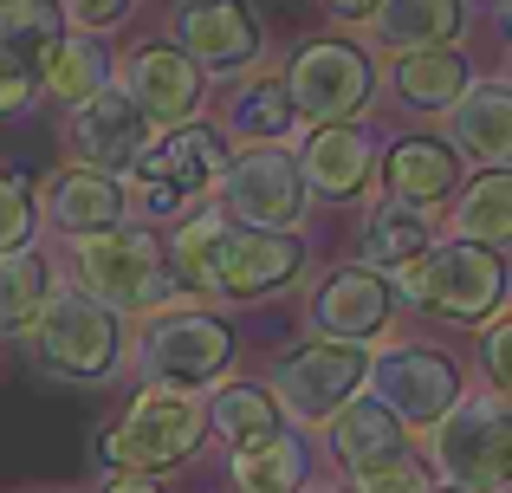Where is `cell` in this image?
Masks as SVG:
<instances>
[{
    "label": "cell",
    "instance_id": "3",
    "mask_svg": "<svg viewBox=\"0 0 512 493\" xmlns=\"http://www.w3.org/2000/svg\"><path fill=\"white\" fill-rule=\"evenodd\" d=\"M201 435H208V403L182 383H150L124 409V422L104 435V448H111L104 461H117L130 474H169L201 448Z\"/></svg>",
    "mask_w": 512,
    "mask_h": 493
},
{
    "label": "cell",
    "instance_id": "29",
    "mask_svg": "<svg viewBox=\"0 0 512 493\" xmlns=\"http://www.w3.org/2000/svg\"><path fill=\"white\" fill-rule=\"evenodd\" d=\"M52 292V260L39 247L0 253V331H26Z\"/></svg>",
    "mask_w": 512,
    "mask_h": 493
},
{
    "label": "cell",
    "instance_id": "27",
    "mask_svg": "<svg viewBox=\"0 0 512 493\" xmlns=\"http://www.w3.org/2000/svg\"><path fill=\"white\" fill-rule=\"evenodd\" d=\"M227 130L247 143H279L299 130V111L279 78H253V85H234V98H227Z\"/></svg>",
    "mask_w": 512,
    "mask_h": 493
},
{
    "label": "cell",
    "instance_id": "11",
    "mask_svg": "<svg viewBox=\"0 0 512 493\" xmlns=\"http://www.w3.org/2000/svg\"><path fill=\"white\" fill-rule=\"evenodd\" d=\"M305 273V247L279 228H240L221 221L214 234V299H266Z\"/></svg>",
    "mask_w": 512,
    "mask_h": 493
},
{
    "label": "cell",
    "instance_id": "21",
    "mask_svg": "<svg viewBox=\"0 0 512 493\" xmlns=\"http://www.w3.org/2000/svg\"><path fill=\"white\" fill-rule=\"evenodd\" d=\"M46 221L59 234H98V228H117L124 221V189H117L104 169H65L59 182L46 189Z\"/></svg>",
    "mask_w": 512,
    "mask_h": 493
},
{
    "label": "cell",
    "instance_id": "35",
    "mask_svg": "<svg viewBox=\"0 0 512 493\" xmlns=\"http://www.w3.org/2000/svg\"><path fill=\"white\" fill-rule=\"evenodd\" d=\"M350 481H357V493H422L428 474L402 455V461H383V468H370V474H350Z\"/></svg>",
    "mask_w": 512,
    "mask_h": 493
},
{
    "label": "cell",
    "instance_id": "32",
    "mask_svg": "<svg viewBox=\"0 0 512 493\" xmlns=\"http://www.w3.org/2000/svg\"><path fill=\"white\" fill-rule=\"evenodd\" d=\"M33 241V195H26V169H0V253Z\"/></svg>",
    "mask_w": 512,
    "mask_h": 493
},
{
    "label": "cell",
    "instance_id": "17",
    "mask_svg": "<svg viewBox=\"0 0 512 493\" xmlns=\"http://www.w3.org/2000/svg\"><path fill=\"white\" fill-rule=\"evenodd\" d=\"M448 130H454V156H474L480 169H512V91L506 78H467V91L448 104Z\"/></svg>",
    "mask_w": 512,
    "mask_h": 493
},
{
    "label": "cell",
    "instance_id": "38",
    "mask_svg": "<svg viewBox=\"0 0 512 493\" xmlns=\"http://www.w3.org/2000/svg\"><path fill=\"white\" fill-rule=\"evenodd\" d=\"M331 13H338V20H370L376 13V0H325Z\"/></svg>",
    "mask_w": 512,
    "mask_h": 493
},
{
    "label": "cell",
    "instance_id": "15",
    "mask_svg": "<svg viewBox=\"0 0 512 493\" xmlns=\"http://www.w3.org/2000/svg\"><path fill=\"white\" fill-rule=\"evenodd\" d=\"M221 163H227V150H221L214 130L175 124L169 137L150 143L130 169H137V182H156V189L182 195V202H201V195H214V182H221Z\"/></svg>",
    "mask_w": 512,
    "mask_h": 493
},
{
    "label": "cell",
    "instance_id": "22",
    "mask_svg": "<svg viewBox=\"0 0 512 493\" xmlns=\"http://www.w3.org/2000/svg\"><path fill=\"white\" fill-rule=\"evenodd\" d=\"M305 455H312V448L292 429H273V435H260V442H240L234 461H227V474H234L240 493H299L312 481V461Z\"/></svg>",
    "mask_w": 512,
    "mask_h": 493
},
{
    "label": "cell",
    "instance_id": "34",
    "mask_svg": "<svg viewBox=\"0 0 512 493\" xmlns=\"http://www.w3.org/2000/svg\"><path fill=\"white\" fill-rule=\"evenodd\" d=\"M33 85H39L33 59H26V52H13V46H0V117L26 111V104H33Z\"/></svg>",
    "mask_w": 512,
    "mask_h": 493
},
{
    "label": "cell",
    "instance_id": "40",
    "mask_svg": "<svg viewBox=\"0 0 512 493\" xmlns=\"http://www.w3.org/2000/svg\"><path fill=\"white\" fill-rule=\"evenodd\" d=\"M506 33H512V7H506Z\"/></svg>",
    "mask_w": 512,
    "mask_h": 493
},
{
    "label": "cell",
    "instance_id": "12",
    "mask_svg": "<svg viewBox=\"0 0 512 493\" xmlns=\"http://www.w3.org/2000/svg\"><path fill=\"white\" fill-rule=\"evenodd\" d=\"M65 150H72L78 169H130L143 150H150V117L124 98L117 85H98L72 104L65 117Z\"/></svg>",
    "mask_w": 512,
    "mask_h": 493
},
{
    "label": "cell",
    "instance_id": "8",
    "mask_svg": "<svg viewBox=\"0 0 512 493\" xmlns=\"http://www.w3.org/2000/svg\"><path fill=\"white\" fill-rule=\"evenodd\" d=\"M214 195H221L227 221H240V228H279V234L299 228L305 202H312V195H305V176H299V156H286V150L227 156Z\"/></svg>",
    "mask_w": 512,
    "mask_h": 493
},
{
    "label": "cell",
    "instance_id": "16",
    "mask_svg": "<svg viewBox=\"0 0 512 493\" xmlns=\"http://www.w3.org/2000/svg\"><path fill=\"white\" fill-rule=\"evenodd\" d=\"M389 312H396V299H389V286L370 273V266H338V273L312 292V325L325 331V338L363 344V338H376V331L389 325Z\"/></svg>",
    "mask_w": 512,
    "mask_h": 493
},
{
    "label": "cell",
    "instance_id": "10",
    "mask_svg": "<svg viewBox=\"0 0 512 493\" xmlns=\"http://www.w3.org/2000/svg\"><path fill=\"white\" fill-rule=\"evenodd\" d=\"M234 357V331L208 312H163L137 331V370L143 383H182V390H201L214 383Z\"/></svg>",
    "mask_w": 512,
    "mask_h": 493
},
{
    "label": "cell",
    "instance_id": "19",
    "mask_svg": "<svg viewBox=\"0 0 512 493\" xmlns=\"http://www.w3.org/2000/svg\"><path fill=\"white\" fill-rule=\"evenodd\" d=\"M370 169H376V137H370V130H357V124H318L312 137H305L299 176H305V189H318L325 202H350V195L370 182Z\"/></svg>",
    "mask_w": 512,
    "mask_h": 493
},
{
    "label": "cell",
    "instance_id": "4",
    "mask_svg": "<svg viewBox=\"0 0 512 493\" xmlns=\"http://www.w3.org/2000/svg\"><path fill=\"white\" fill-rule=\"evenodd\" d=\"M428 435H435L428 442L435 474L448 487H461V493H506L512 487V409L500 396H474V403L454 396V409Z\"/></svg>",
    "mask_w": 512,
    "mask_h": 493
},
{
    "label": "cell",
    "instance_id": "41",
    "mask_svg": "<svg viewBox=\"0 0 512 493\" xmlns=\"http://www.w3.org/2000/svg\"><path fill=\"white\" fill-rule=\"evenodd\" d=\"M506 78H512V72H506Z\"/></svg>",
    "mask_w": 512,
    "mask_h": 493
},
{
    "label": "cell",
    "instance_id": "20",
    "mask_svg": "<svg viewBox=\"0 0 512 493\" xmlns=\"http://www.w3.org/2000/svg\"><path fill=\"white\" fill-rule=\"evenodd\" d=\"M383 182H389L396 202L435 208V202H448L454 182H461V156L441 137H402V143H389V156H383Z\"/></svg>",
    "mask_w": 512,
    "mask_h": 493
},
{
    "label": "cell",
    "instance_id": "37",
    "mask_svg": "<svg viewBox=\"0 0 512 493\" xmlns=\"http://www.w3.org/2000/svg\"><path fill=\"white\" fill-rule=\"evenodd\" d=\"M104 493H163V487H156V474H117V481H104Z\"/></svg>",
    "mask_w": 512,
    "mask_h": 493
},
{
    "label": "cell",
    "instance_id": "13",
    "mask_svg": "<svg viewBox=\"0 0 512 493\" xmlns=\"http://www.w3.org/2000/svg\"><path fill=\"white\" fill-rule=\"evenodd\" d=\"M175 39L195 65H214V72H240L266 52V33H260V13L247 0H175L169 13Z\"/></svg>",
    "mask_w": 512,
    "mask_h": 493
},
{
    "label": "cell",
    "instance_id": "36",
    "mask_svg": "<svg viewBox=\"0 0 512 493\" xmlns=\"http://www.w3.org/2000/svg\"><path fill=\"white\" fill-rule=\"evenodd\" d=\"M59 13L98 33V26H117V20H124V13H130V0H59Z\"/></svg>",
    "mask_w": 512,
    "mask_h": 493
},
{
    "label": "cell",
    "instance_id": "1",
    "mask_svg": "<svg viewBox=\"0 0 512 493\" xmlns=\"http://www.w3.org/2000/svg\"><path fill=\"white\" fill-rule=\"evenodd\" d=\"M402 292L415 312L441 318V325H487L506 305V260L454 234L448 247H428L422 260L402 266Z\"/></svg>",
    "mask_w": 512,
    "mask_h": 493
},
{
    "label": "cell",
    "instance_id": "23",
    "mask_svg": "<svg viewBox=\"0 0 512 493\" xmlns=\"http://www.w3.org/2000/svg\"><path fill=\"white\" fill-rule=\"evenodd\" d=\"M467 0H376L370 26L389 52H422V46H448L461 39Z\"/></svg>",
    "mask_w": 512,
    "mask_h": 493
},
{
    "label": "cell",
    "instance_id": "14",
    "mask_svg": "<svg viewBox=\"0 0 512 493\" xmlns=\"http://www.w3.org/2000/svg\"><path fill=\"white\" fill-rule=\"evenodd\" d=\"M117 91L150 124H188L201 111V65L182 46H130L117 65Z\"/></svg>",
    "mask_w": 512,
    "mask_h": 493
},
{
    "label": "cell",
    "instance_id": "25",
    "mask_svg": "<svg viewBox=\"0 0 512 493\" xmlns=\"http://www.w3.org/2000/svg\"><path fill=\"white\" fill-rule=\"evenodd\" d=\"M467 59L454 46H422V52H396V98L409 111H448L467 91Z\"/></svg>",
    "mask_w": 512,
    "mask_h": 493
},
{
    "label": "cell",
    "instance_id": "31",
    "mask_svg": "<svg viewBox=\"0 0 512 493\" xmlns=\"http://www.w3.org/2000/svg\"><path fill=\"white\" fill-rule=\"evenodd\" d=\"M65 33L59 0H0V46L26 52V59H46V46Z\"/></svg>",
    "mask_w": 512,
    "mask_h": 493
},
{
    "label": "cell",
    "instance_id": "30",
    "mask_svg": "<svg viewBox=\"0 0 512 493\" xmlns=\"http://www.w3.org/2000/svg\"><path fill=\"white\" fill-rule=\"evenodd\" d=\"M454 234H461V241H480V247L512 241V169H487V176L454 202Z\"/></svg>",
    "mask_w": 512,
    "mask_h": 493
},
{
    "label": "cell",
    "instance_id": "28",
    "mask_svg": "<svg viewBox=\"0 0 512 493\" xmlns=\"http://www.w3.org/2000/svg\"><path fill=\"white\" fill-rule=\"evenodd\" d=\"M208 429L221 435L227 448H240V442H260V435L286 429V422H279V403H273L266 383H227L208 403Z\"/></svg>",
    "mask_w": 512,
    "mask_h": 493
},
{
    "label": "cell",
    "instance_id": "5",
    "mask_svg": "<svg viewBox=\"0 0 512 493\" xmlns=\"http://www.w3.org/2000/svg\"><path fill=\"white\" fill-rule=\"evenodd\" d=\"M78 286L91 292L98 305L111 312H156L169 299V279H163V247H156L150 228H98V234H78Z\"/></svg>",
    "mask_w": 512,
    "mask_h": 493
},
{
    "label": "cell",
    "instance_id": "9",
    "mask_svg": "<svg viewBox=\"0 0 512 493\" xmlns=\"http://www.w3.org/2000/svg\"><path fill=\"white\" fill-rule=\"evenodd\" d=\"M363 383L376 390V403L402 422V429H435L461 396V370L454 357H441L435 344H389L383 357H370Z\"/></svg>",
    "mask_w": 512,
    "mask_h": 493
},
{
    "label": "cell",
    "instance_id": "7",
    "mask_svg": "<svg viewBox=\"0 0 512 493\" xmlns=\"http://www.w3.org/2000/svg\"><path fill=\"white\" fill-rule=\"evenodd\" d=\"M363 370H370V351L350 338H318V344H299V351L279 357L273 370V403L279 416L292 422H325L338 403H350V396L363 390Z\"/></svg>",
    "mask_w": 512,
    "mask_h": 493
},
{
    "label": "cell",
    "instance_id": "39",
    "mask_svg": "<svg viewBox=\"0 0 512 493\" xmlns=\"http://www.w3.org/2000/svg\"><path fill=\"white\" fill-rule=\"evenodd\" d=\"M422 493H461V487H448V481H441V487H422Z\"/></svg>",
    "mask_w": 512,
    "mask_h": 493
},
{
    "label": "cell",
    "instance_id": "33",
    "mask_svg": "<svg viewBox=\"0 0 512 493\" xmlns=\"http://www.w3.org/2000/svg\"><path fill=\"white\" fill-rule=\"evenodd\" d=\"M480 377L512 409V318H500V312L487 318V338H480Z\"/></svg>",
    "mask_w": 512,
    "mask_h": 493
},
{
    "label": "cell",
    "instance_id": "18",
    "mask_svg": "<svg viewBox=\"0 0 512 493\" xmlns=\"http://www.w3.org/2000/svg\"><path fill=\"white\" fill-rule=\"evenodd\" d=\"M325 422H331V455H338L344 474H370V468H383V461L409 455V429H402L376 396H350Z\"/></svg>",
    "mask_w": 512,
    "mask_h": 493
},
{
    "label": "cell",
    "instance_id": "26",
    "mask_svg": "<svg viewBox=\"0 0 512 493\" xmlns=\"http://www.w3.org/2000/svg\"><path fill=\"white\" fill-rule=\"evenodd\" d=\"M33 72H39V85H46L59 104H78L85 91H98L104 78H111V52H104L98 39H65V33H59Z\"/></svg>",
    "mask_w": 512,
    "mask_h": 493
},
{
    "label": "cell",
    "instance_id": "2",
    "mask_svg": "<svg viewBox=\"0 0 512 493\" xmlns=\"http://www.w3.org/2000/svg\"><path fill=\"white\" fill-rule=\"evenodd\" d=\"M26 357L52 377H72V383H104L124 357V331H117V312L98 305L91 292L65 286L46 292L39 318L26 325Z\"/></svg>",
    "mask_w": 512,
    "mask_h": 493
},
{
    "label": "cell",
    "instance_id": "24",
    "mask_svg": "<svg viewBox=\"0 0 512 493\" xmlns=\"http://www.w3.org/2000/svg\"><path fill=\"white\" fill-rule=\"evenodd\" d=\"M435 247V221H428V208L415 202H376L370 221H363V260L370 266H389V273H402L409 260H422V253Z\"/></svg>",
    "mask_w": 512,
    "mask_h": 493
},
{
    "label": "cell",
    "instance_id": "6",
    "mask_svg": "<svg viewBox=\"0 0 512 493\" xmlns=\"http://www.w3.org/2000/svg\"><path fill=\"white\" fill-rule=\"evenodd\" d=\"M279 85H286L292 111H299L305 124H350L376 91V65H370V52L350 46V39H318V46H305L299 59L286 65Z\"/></svg>",
    "mask_w": 512,
    "mask_h": 493
}]
</instances>
